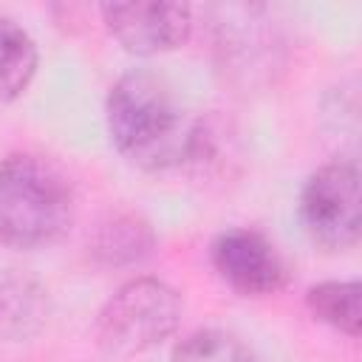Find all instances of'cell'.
Masks as SVG:
<instances>
[{"label": "cell", "mask_w": 362, "mask_h": 362, "mask_svg": "<svg viewBox=\"0 0 362 362\" xmlns=\"http://www.w3.org/2000/svg\"><path fill=\"white\" fill-rule=\"evenodd\" d=\"M51 314L48 291L23 272L0 274V339L23 342L37 337Z\"/></svg>", "instance_id": "cell-7"}, {"label": "cell", "mask_w": 362, "mask_h": 362, "mask_svg": "<svg viewBox=\"0 0 362 362\" xmlns=\"http://www.w3.org/2000/svg\"><path fill=\"white\" fill-rule=\"evenodd\" d=\"M105 122L113 147L139 170H173L201 153L198 119L153 71H130L113 82Z\"/></svg>", "instance_id": "cell-1"}, {"label": "cell", "mask_w": 362, "mask_h": 362, "mask_svg": "<svg viewBox=\"0 0 362 362\" xmlns=\"http://www.w3.org/2000/svg\"><path fill=\"white\" fill-rule=\"evenodd\" d=\"M40 54L31 34L0 14V102H14L23 96L37 74Z\"/></svg>", "instance_id": "cell-9"}, {"label": "cell", "mask_w": 362, "mask_h": 362, "mask_svg": "<svg viewBox=\"0 0 362 362\" xmlns=\"http://www.w3.org/2000/svg\"><path fill=\"white\" fill-rule=\"evenodd\" d=\"M99 11L113 40L136 57L175 51L192 34V8L184 3H105Z\"/></svg>", "instance_id": "cell-6"}, {"label": "cell", "mask_w": 362, "mask_h": 362, "mask_svg": "<svg viewBox=\"0 0 362 362\" xmlns=\"http://www.w3.org/2000/svg\"><path fill=\"white\" fill-rule=\"evenodd\" d=\"M359 294H362V286L356 280H325L305 291V305L314 320L356 339L362 325Z\"/></svg>", "instance_id": "cell-10"}, {"label": "cell", "mask_w": 362, "mask_h": 362, "mask_svg": "<svg viewBox=\"0 0 362 362\" xmlns=\"http://www.w3.org/2000/svg\"><path fill=\"white\" fill-rule=\"evenodd\" d=\"M76 209L71 178L45 156L11 153L0 161V243L40 249L59 240Z\"/></svg>", "instance_id": "cell-2"}, {"label": "cell", "mask_w": 362, "mask_h": 362, "mask_svg": "<svg viewBox=\"0 0 362 362\" xmlns=\"http://www.w3.org/2000/svg\"><path fill=\"white\" fill-rule=\"evenodd\" d=\"M170 362H260V359L240 337L221 328H201L187 334L173 348Z\"/></svg>", "instance_id": "cell-11"}, {"label": "cell", "mask_w": 362, "mask_h": 362, "mask_svg": "<svg viewBox=\"0 0 362 362\" xmlns=\"http://www.w3.org/2000/svg\"><path fill=\"white\" fill-rule=\"evenodd\" d=\"M300 221L308 238L328 252H342L356 243L362 204L359 170L354 161L322 164L305 178L300 189Z\"/></svg>", "instance_id": "cell-4"}, {"label": "cell", "mask_w": 362, "mask_h": 362, "mask_svg": "<svg viewBox=\"0 0 362 362\" xmlns=\"http://www.w3.org/2000/svg\"><path fill=\"white\" fill-rule=\"evenodd\" d=\"M181 294L156 277L124 283L96 317V345L110 359H130L173 337L181 325Z\"/></svg>", "instance_id": "cell-3"}, {"label": "cell", "mask_w": 362, "mask_h": 362, "mask_svg": "<svg viewBox=\"0 0 362 362\" xmlns=\"http://www.w3.org/2000/svg\"><path fill=\"white\" fill-rule=\"evenodd\" d=\"M209 263L218 277L243 297H266L286 286V263L274 243L255 229H226L209 243Z\"/></svg>", "instance_id": "cell-5"}, {"label": "cell", "mask_w": 362, "mask_h": 362, "mask_svg": "<svg viewBox=\"0 0 362 362\" xmlns=\"http://www.w3.org/2000/svg\"><path fill=\"white\" fill-rule=\"evenodd\" d=\"M153 243L156 238L147 221L133 212H116L99 223L90 240V252L105 266H130L144 260L153 252Z\"/></svg>", "instance_id": "cell-8"}]
</instances>
